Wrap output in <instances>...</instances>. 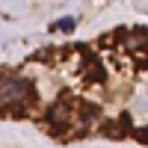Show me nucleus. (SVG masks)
<instances>
[{
    "mask_svg": "<svg viewBox=\"0 0 148 148\" xmlns=\"http://www.w3.org/2000/svg\"><path fill=\"white\" fill-rule=\"evenodd\" d=\"M36 98V89H33V83L30 80H24V77H3V104H21V101H33Z\"/></svg>",
    "mask_w": 148,
    "mask_h": 148,
    "instance_id": "obj_1",
    "label": "nucleus"
},
{
    "mask_svg": "<svg viewBox=\"0 0 148 148\" xmlns=\"http://www.w3.org/2000/svg\"><path fill=\"white\" fill-rule=\"evenodd\" d=\"M45 119L47 121H51V125H53V130H56V125H59V130H62L65 125H68V98H65V101L62 104H53V107H47V113H45Z\"/></svg>",
    "mask_w": 148,
    "mask_h": 148,
    "instance_id": "obj_2",
    "label": "nucleus"
},
{
    "mask_svg": "<svg viewBox=\"0 0 148 148\" xmlns=\"http://www.w3.org/2000/svg\"><path fill=\"white\" fill-rule=\"evenodd\" d=\"M86 71H89V80H95V83L104 80V68L98 62V56H92V53H86Z\"/></svg>",
    "mask_w": 148,
    "mask_h": 148,
    "instance_id": "obj_3",
    "label": "nucleus"
},
{
    "mask_svg": "<svg viewBox=\"0 0 148 148\" xmlns=\"http://www.w3.org/2000/svg\"><path fill=\"white\" fill-rule=\"evenodd\" d=\"M98 113H101V110H98L95 104H83V107H80V119H83V121H89V119H98Z\"/></svg>",
    "mask_w": 148,
    "mask_h": 148,
    "instance_id": "obj_4",
    "label": "nucleus"
},
{
    "mask_svg": "<svg viewBox=\"0 0 148 148\" xmlns=\"http://www.w3.org/2000/svg\"><path fill=\"white\" fill-rule=\"evenodd\" d=\"M74 24H77L74 18H59V21L53 24V30H59V33H71V30H74Z\"/></svg>",
    "mask_w": 148,
    "mask_h": 148,
    "instance_id": "obj_5",
    "label": "nucleus"
}]
</instances>
